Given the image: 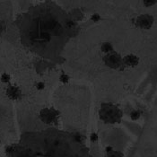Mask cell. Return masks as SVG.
<instances>
[{
    "label": "cell",
    "mask_w": 157,
    "mask_h": 157,
    "mask_svg": "<svg viewBox=\"0 0 157 157\" xmlns=\"http://www.w3.org/2000/svg\"><path fill=\"white\" fill-rule=\"evenodd\" d=\"M60 81L63 83V84H66V83H67L68 82V80H69V77H68V75H66V74H63V75H60Z\"/></svg>",
    "instance_id": "obj_13"
},
{
    "label": "cell",
    "mask_w": 157,
    "mask_h": 157,
    "mask_svg": "<svg viewBox=\"0 0 157 157\" xmlns=\"http://www.w3.org/2000/svg\"><path fill=\"white\" fill-rule=\"evenodd\" d=\"M2 28H3V26H2V24L0 23V33L2 32Z\"/></svg>",
    "instance_id": "obj_19"
},
{
    "label": "cell",
    "mask_w": 157,
    "mask_h": 157,
    "mask_svg": "<svg viewBox=\"0 0 157 157\" xmlns=\"http://www.w3.org/2000/svg\"><path fill=\"white\" fill-rule=\"evenodd\" d=\"M75 139H76L78 142H81V141L83 140V137H82V136H81V135H79V134H76V135L75 136Z\"/></svg>",
    "instance_id": "obj_18"
},
{
    "label": "cell",
    "mask_w": 157,
    "mask_h": 157,
    "mask_svg": "<svg viewBox=\"0 0 157 157\" xmlns=\"http://www.w3.org/2000/svg\"><path fill=\"white\" fill-rule=\"evenodd\" d=\"M143 4L145 6H152L157 4V0H145V1H143Z\"/></svg>",
    "instance_id": "obj_12"
},
{
    "label": "cell",
    "mask_w": 157,
    "mask_h": 157,
    "mask_svg": "<svg viewBox=\"0 0 157 157\" xmlns=\"http://www.w3.org/2000/svg\"><path fill=\"white\" fill-rule=\"evenodd\" d=\"M6 95L10 100H19L22 97V91L15 85H9L6 88Z\"/></svg>",
    "instance_id": "obj_6"
},
{
    "label": "cell",
    "mask_w": 157,
    "mask_h": 157,
    "mask_svg": "<svg viewBox=\"0 0 157 157\" xmlns=\"http://www.w3.org/2000/svg\"><path fill=\"white\" fill-rule=\"evenodd\" d=\"M139 63V58L133 54L127 55L126 57L123 58V65L130 67H135L138 65Z\"/></svg>",
    "instance_id": "obj_7"
},
{
    "label": "cell",
    "mask_w": 157,
    "mask_h": 157,
    "mask_svg": "<svg viewBox=\"0 0 157 157\" xmlns=\"http://www.w3.org/2000/svg\"><path fill=\"white\" fill-rule=\"evenodd\" d=\"M97 140H98V136L94 133L92 134V136H91V141L92 142H96Z\"/></svg>",
    "instance_id": "obj_17"
},
{
    "label": "cell",
    "mask_w": 157,
    "mask_h": 157,
    "mask_svg": "<svg viewBox=\"0 0 157 157\" xmlns=\"http://www.w3.org/2000/svg\"><path fill=\"white\" fill-rule=\"evenodd\" d=\"M60 24L40 10L33 12L25 19L23 27V36L26 43L35 50H41L50 42L53 34L59 33Z\"/></svg>",
    "instance_id": "obj_1"
},
{
    "label": "cell",
    "mask_w": 157,
    "mask_h": 157,
    "mask_svg": "<svg viewBox=\"0 0 157 157\" xmlns=\"http://www.w3.org/2000/svg\"><path fill=\"white\" fill-rule=\"evenodd\" d=\"M100 118L105 123L114 124L120 122L122 118V112L120 108L111 103H104L99 111Z\"/></svg>",
    "instance_id": "obj_2"
},
{
    "label": "cell",
    "mask_w": 157,
    "mask_h": 157,
    "mask_svg": "<svg viewBox=\"0 0 157 157\" xmlns=\"http://www.w3.org/2000/svg\"><path fill=\"white\" fill-rule=\"evenodd\" d=\"M103 62L107 67L112 69H120L124 66L122 57L116 51L106 54L103 57Z\"/></svg>",
    "instance_id": "obj_3"
},
{
    "label": "cell",
    "mask_w": 157,
    "mask_h": 157,
    "mask_svg": "<svg viewBox=\"0 0 157 157\" xmlns=\"http://www.w3.org/2000/svg\"><path fill=\"white\" fill-rule=\"evenodd\" d=\"M10 75H8V74H6V73H5V74H3L2 75H1V81L4 83V84H7V83H9V81H10Z\"/></svg>",
    "instance_id": "obj_11"
},
{
    "label": "cell",
    "mask_w": 157,
    "mask_h": 157,
    "mask_svg": "<svg viewBox=\"0 0 157 157\" xmlns=\"http://www.w3.org/2000/svg\"><path fill=\"white\" fill-rule=\"evenodd\" d=\"M154 17L150 14H142L140 16H138L136 19V22L135 24L141 28V29H144V30H148L150 29L153 24H154Z\"/></svg>",
    "instance_id": "obj_5"
},
{
    "label": "cell",
    "mask_w": 157,
    "mask_h": 157,
    "mask_svg": "<svg viewBox=\"0 0 157 157\" xmlns=\"http://www.w3.org/2000/svg\"><path fill=\"white\" fill-rule=\"evenodd\" d=\"M106 157H124V155H123V154L121 153V152L113 150V151H111L109 153H107Z\"/></svg>",
    "instance_id": "obj_9"
},
{
    "label": "cell",
    "mask_w": 157,
    "mask_h": 157,
    "mask_svg": "<svg viewBox=\"0 0 157 157\" xmlns=\"http://www.w3.org/2000/svg\"><path fill=\"white\" fill-rule=\"evenodd\" d=\"M101 49L102 52H104V53H106V54L114 51L113 46L111 45L110 42H103V43L101 44Z\"/></svg>",
    "instance_id": "obj_8"
},
{
    "label": "cell",
    "mask_w": 157,
    "mask_h": 157,
    "mask_svg": "<svg viewBox=\"0 0 157 157\" xmlns=\"http://www.w3.org/2000/svg\"><path fill=\"white\" fill-rule=\"evenodd\" d=\"M140 115H141L140 111H138V110H134V111L131 112V114H130V118H131V120H133V121H136V120H138V119L140 118Z\"/></svg>",
    "instance_id": "obj_10"
},
{
    "label": "cell",
    "mask_w": 157,
    "mask_h": 157,
    "mask_svg": "<svg viewBox=\"0 0 157 157\" xmlns=\"http://www.w3.org/2000/svg\"><path fill=\"white\" fill-rule=\"evenodd\" d=\"M13 152H14V146L13 145H9L6 148V153L7 155H11Z\"/></svg>",
    "instance_id": "obj_14"
},
{
    "label": "cell",
    "mask_w": 157,
    "mask_h": 157,
    "mask_svg": "<svg viewBox=\"0 0 157 157\" xmlns=\"http://www.w3.org/2000/svg\"><path fill=\"white\" fill-rule=\"evenodd\" d=\"M59 116V111L52 108H45L40 112V119L46 124H52L58 121Z\"/></svg>",
    "instance_id": "obj_4"
},
{
    "label": "cell",
    "mask_w": 157,
    "mask_h": 157,
    "mask_svg": "<svg viewBox=\"0 0 157 157\" xmlns=\"http://www.w3.org/2000/svg\"><path fill=\"white\" fill-rule=\"evenodd\" d=\"M0 143H1V140H0Z\"/></svg>",
    "instance_id": "obj_20"
},
{
    "label": "cell",
    "mask_w": 157,
    "mask_h": 157,
    "mask_svg": "<svg viewBox=\"0 0 157 157\" xmlns=\"http://www.w3.org/2000/svg\"><path fill=\"white\" fill-rule=\"evenodd\" d=\"M92 20H93L94 22H98V21L101 20V16H100L99 14H97V13H94V14L92 15Z\"/></svg>",
    "instance_id": "obj_16"
},
{
    "label": "cell",
    "mask_w": 157,
    "mask_h": 157,
    "mask_svg": "<svg viewBox=\"0 0 157 157\" xmlns=\"http://www.w3.org/2000/svg\"><path fill=\"white\" fill-rule=\"evenodd\" d=\"M36 88L38 90H43L44 88H45V85H44V83H42V82H40V83H37L36 85Z\"/></svg>",
    "instance_id": "obj_15"
}]
</instances>
